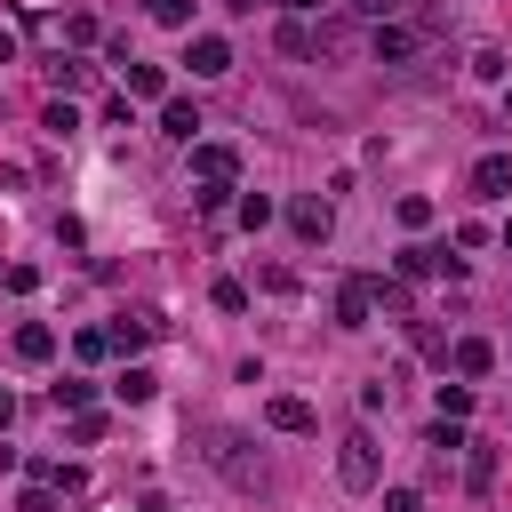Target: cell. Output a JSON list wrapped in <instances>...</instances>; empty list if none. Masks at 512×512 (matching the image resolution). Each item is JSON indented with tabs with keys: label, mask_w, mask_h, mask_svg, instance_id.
<instances>
[{
	"label": "cell",
	"mask_w": 512,
	"mask_h": 512,
	"mask_svg": "<svg viewBox=\"0 0 512 512\" xmlns=\"http://www.w3.org/2000/svg\"><path fill=\"white\" fill-rule=\"evenodd\" d=\"M192 176H200V208H224V192L240 184V152L232 144H192Z\"/></svg>",
	"instance_id": "cell-1"
},
{
	"label": "cell",
	"mask_w": 512,
	"mask_h": 512,
	"mask_svg": "<svg viewBox=\"0 0 512 512\" xmlns=\"http://www.w3.org/2000/svg\"><path fill=\"white\" fill-rule=\"evenodd\" d=\"M336 480L360 496V488H376V440L368 432H344V448H336Z\"/></svg>",
	"instance_id": "cell-2"
},
{
	"label": "cell",
	"mask_w": 512,
	"mask_h": 512,
	"mask_svg": "<svg viewBox=\"0 0 512 512\" xmlns=\"http://www.w3.org/2000/svg\"><path fill=\"white\" fill-rule=\"evenodd\" d=\"M416 40H424V24H368V48H376V64H408L416 56Z\"/></svg>",
	"instance_id": "cell-3"
},
{
	"label": "cell",
	"mask_w": 512,
	"mask_h": 512,
	"mask_svg": "<svg viewBox=\"0 0 512 512\" xmlns=\"http://www.w3.org/2000/svg\"><path fill=\"white\" fill-rule=\"evenodd\" d=\"M184 64H192V80H216V72H232V40H216V32H192Z\"/></svg>",
	"instance_id": "cell-4"
},
{
	"label": "cell",
	"mask_w": 512,
	"mask_h": 512,
	"mask_svg": "<svg viewBox=\"0 0 512 512\" xmlns=\"http://www.w3.org/2000/svg\"><path fill=\"white\" fill-rule=\"evenodd\" d=\"M112 64H120L128 96H160V88H168V72H160V64H136V56H128V40H112Z\"/></svg>",
	"instance_id": "cell-5"
},
{
	"label": "cell",
	"mask_w": 512,
	"mask_h": 512,
	"mask_svg": "<svg viewBox=\"0 0 512 512\" xmlns=\"http://www.w3.org/2000/svg\"><path fill=\"white\" fill-rule=\"evenodd\" d=\"M392 264H400V272H408V280H424V272H448V280H456V272H464V264H456V256H448V248H424V240H408V248H400V256H392Z\"/></svg>",
	"instance_id": "cell-6"
},
{
	"label": "cell",
	"mask_w": 512,
	"mask_h": 512,
	"mask_svg": "<svg viewBox=\"0 0 512 512\" xmlns=\"http://www.w3.org/2000/svg\"><path fill=\"white\" fill-rule=\"evenodd\" d=\"M264 424H272V432H312L320 416H312V400H296V392H272V400H264Z\"/></svg>",
	"instance_id": "cell-7"
},
{
	"label": "cell",
	"mask_w": 512,
	"mask_h": 512,
	"mask_svg": "<svg viewBox=\"0 0 512 512\" xmlns=\"http://www.w3.org/2000/svg\"><path fill=\"white\" fill-rule=\"evenodd\" d=\"M472 192H480V200H504V192H512V160H504V152H480V160H472Z\"/></svg>",
	"instance_id": "cell-8"
},
{
	"label": "cell",
	"mask_w": 512,
	"mask_h": 512,
	"mask_svg": "<svg viewBox=\"0 0 512 512\" xmlns=\"http://www.w3.org/2000/svg\"><path fill=\"white\" fill-rule=\"evenodd\" d=\"M288 224H296V240H328V200H288Z\"/></svg>",
	"instance_id": "cell-9"
},
{
	"label": "cell",
	"mask_w": 512,
	"mask_h": 512,
	"mask_svg": "<svg viewBox=\"0 0 512 512\" xmlns=\"http://www.w3.org/2000/svg\"><path fill=\"white\" fill-rule=\"evenodd\" d=\"M368 312H376L368 304V280H344L336 288V328H368Z\"/></svg>",
	"instance_id": "cell-10"
},
{
	"label": "cell",
	"mask_w": 512,
	"mask_h": 512,
	"mask_svg": "<svg viewBox=\"0 0 512 512\" xmlns=\"http://www.w3.org/2000/svg\"><path fill=\"white\" fill-rule=\"evenodd\" d=\"M448 360H456V376H488V368H496V344H488V336H456Z\"/></svg>",
	"instance_id": "cell-11"
},
{
	"label": "cell",
	"mask_w": 512,
	"mask_h": 512,
	"mask_svg": "<svg viewBox=\"0 0 512 512\" xmlns=\"http://www.w3.org/2000/svg\"><path fill=\"white\" fill-rule=\"evenodd\" d=\"M48 352H56V328L24 320V328H16V360H48Z\"/></svg>",
	"instance_id": "cell-12"
},
{
	"label": "cell",
	"mask_w": 512,
	"mask_h": 512,
	"mask_svg": "<svg viewBox=\"0 0 512 512\" xmlns=\"http://www.w3.org/2000/svg\"><path fill=\"white\" fill-rule=\"evenodd\" d=\"M160 128H168L176 144H192V136H200V112H192V104H160Z\"/></svg>",
	"instance_id": "cell-13"
},
{
	"label": "cell",
	"mask_w": 512,
	"mask_h": 512,
	"mask_svg": "<svg viewBox=\"0 0 512 512\" xmlns=\"http://www.w3.org/2000/svg\"><path fill=\"white\" fill-rule=\"evenodd\" d=\"M464 480H472V496H488L496 488V448H472L464 456Z\"/></svg>",
	"instance_id": "cell-14"
},
{
	"label": "cell",
	"mask_w": 512,
	"mask_h": 512,
	"mask_svg": "<svg viewBox=\"0 0 512 512\" xmlns=\"http://www.w3.org/2000/svg\"><path fill=\"white\" fill-rule=\"evenodd\" d=\"M272 40H280V56H312V24H304V16H288Z\"/></svg>",
	"instance_id": "cell-15"
},
{
	"label": "cell",
	"mask_w": 512,
	"mask_h": 512,
	"mask_svg": "<svg viewBox=\"0 0 512 512\" xmlns=\"http://www.w3.org/2000/svg\"><path fill=\"white\" fill-rule=\"evenodd\" d=\"M144 336H152V320H112V328H104V344H112V352H136Z\"/></svg>",
	"instance_id": "cell-16"
},
{
	"label": "cell",
	"mask_w": 512,
	"mask_h": 512,
	"mask_svg": "<svg viewBox=\"0 0 512 512\" xmlns=\"http://www.w3.org/2000/svg\"><path fill=\"white\" fill-rule=\"evenodd\" d=\"M352 40H360V32H352V24H320V32H312V48H320V56H344V48H352Z\"/></svg>",
	"instance_id": "cell-17"
},
{
	"label": "cell",
	"mask_w": 512,
	"mask_h": 512,
	"mask_svg": "<svg viewBox=\"0 0 512 512\" xmlns=\"http://www.w3.org/2000/svg\"><path fill=\"white\" fill-rule=\"evenodd\" d=\"M112 392H120V400H152V392H160V376H152V368H128Z\"/></svg>",
	"instance_id": "cell-18"
},
{
	"label": "cell",
	"mask_w": 512,
	"mask_h": 512,
	"mask_svg": "<svg viewBox=\"0 0 512 512\" xmlns=\"http://www.w3.org/2000/svg\"><path fill=\"white\" fill-rule=\"evenodd\" d=\"M88 400H96V384H88V376H72V384H56V408H72V416H88Z\"/></svg>",
	"instance_id": "cell-19"
},
{
	"label": "cell",
	"mask_w": 512,
	"mask_h": 512,
	"mask_svg": "<svg viewBox=\"0 0 512 512\" xmlns=\"http://www.w3.org/2000/svg\"><path fill=\"white\" fill-rule=\"evenodd\" d=\"M192 8H200V0H144L152 24H192Z\"/></svg>",
	"instance_id": "cell-20"
},
{
	"label": "cell",
	"mask_w": 512,
	"mask_h": 512,
	"mask_svg": "<svg viewBox=\"0 0 512 512\" xmlns=\"http://www.w3.org/2000/svg\"><path fill=\"white\" fill-rule=\"evenodd\" d=\"M464 408H472V384H440V416L464 424Z\"/></svg>",
	"instance_id": "cell-21"
},
{
	"label": "cell",
	"mask_w": 512,
	"mask_h": 512,
	"mask_svg": "<svg viewBox=\"0 0 512 512\" xmlns=\"http://www.w3.org/2000/svg\"><path fill=\"white\" fill-rule=\"evenodd\" d=\"M344 8H352L360 24H392V16H400V0H344Z\"/></svg>",
	"instance_id": "cell-22"
},
{
	"label": "cell",
	"mask_w": 512,
	"mask_h": 512,
	"mask_svg": "<svg viewBox=\"0 0 512 512\" xmlns=\"http://www.w3.org/2000/svg\"><path fill=\"white\" fill-rule=\"evenodd\" d=\"M400 224H408V232H424V224H432V200H424V192H408V200H400Z\"/></svg>",
	"instance_id": "cell-23"
},
{
	"label": "cell",
	"mask_w": 512,
	"mask_h": 512,
	"mask_svg": "<svg viewBox=\"0 0 512 512\" xmlns=\"http://www.w3.org/2000/svg\"><path fill=\"white\" fill-rule=\"evenodd\" d=\"M40 128H56V136H72V128H80V112H72V104H48V112H40Z\"/></svg>",
	"instance_id": "cell-24"
},
{
	"label": "cell",
	"mask_w": 512,
	"mask_h": 512,
	"mask_svg": "<svg viewBox=\"0 0 512 512\" xmlns=\"http://www.w3.org/2000/svg\"><path fill=\"white\" fill-rule=\"evenodd\" d=\"M240 224H248V232H256V224H272V200H264V192H248V200H240Z\"/></svg>",
	"instance_id": "cell-25"
},
{
	"label": "cell",
	"mask_w": 512,
	"mask_h": 512,
	"mask_svg": "<svg viewBox=\"0 0 512 512\" xmlns=\"http://www.w3.org/2000/svg\"><path fill=\"white\" fill-rule=\"evenodd\" d=\"M0 288H16V296H32V288H40V272H32V264H8V272H0Z\"/></svg>",
	"instance_id": "cell-26"
},
{
	"label": "cell",
	"mask_w": 512,
	"mask_h": 512,
	"mask_svg": "<svg viewBox=\"0 0 512 512\" xmlns=\"http://www.w3.org/2000/svg\"><path fill=\"white\" fill-rule=\"evenodd\" d=\"M216 312H248V288L240 280H216Z\"/></svg>",
	"instance_id": "cell-27"
},
{
	"label": "cell",
	"mask_w": 512,
	"mask_h": 512,
	"mask_svg": "<svg viewBox=\"0 0 512 512\" xmlns=\"http://www.w3.org/2000/svg\"><path fill=\"white\" fill-rule=\"evenodd\" d=\"M72 352H80V360H104L112 344H104V328H80V336H72Z\"/></svg>",
	"instance_id": "cell-28"
},
{
	"label": "cell",
	"mask_w": 512,
	"mask_h": 512,
	"mask_svg": "<svg viewBox=\"0 0 512 512\" xmlns=\"http://www.w3.org/2000/svg\"><path fill=\"white\" fill-rule=\"evenodd\" d=\"M72 440H80V448H96V440H104V416H96V408H88V416H72Z\"/></svg>",
	"instance_id": "cell-29"
},
{
	"label": "cell",
	"mask_w": 512,
	"mask_h": 512,
	"mask_svg": "<svg viewBox=\"0 0 512 512\" xmlns=\"http://www.w3.org/2000/svg\"><path fill=\"white\" fill-rule=\"evenodd\" d=\"M432 448H440V456H456V448H472V440H464V432H456V424L440 416V424H432Z\"/></svg>",
	"instance_id": "cell-30"
},
{
	"label": "cell",
	"mask_w": 512,
	"mask_h": 512,
	"mask_svg": "<svg viewBox=\"0 0 512 512\" xmlns=\"http://www.w3.org/2000/svg\"><path fill=\"white\" fill-rule=\"evenodd\" d=\"M384 512H424V496L416 488H384Z\"/></svg>",
	"instance_id": "cell-31"
},
{
	"label": "cell",
	"mask_w": 512,
	"mask_h": 512,
	"mask_svg": "<svg viewBox=\"0 0 512 512\" xmlns=\"http://www.w3.org/2000/svg\"><path fill=\"white\" fill-rule=\"evenodd\" d=\"M16 512H56V496H48V488H32V496H24Z\"/></svg>",
	"instance_id": "cell-32"
},
{
	"label": "cell",
	"mask_w": 512,
	"mask_h": 512,
	"mask_svg": "<svg viewBox=\"0 0 512 512\" xmlns=\"http://www.w3.org/2000/svg\"><path fill=\"white\" fill-rule=\"evenodd\" d=\"M8 416H16V400H8V392H0V432H8Z\"/></svg>",
	"instance_id": "cell-33"
},
{
	"label": "cell",
	"mask_w": 512,
	"mask_h": 512,
	"mask_svg": "<svg viewBox=\"0 0 512 512\" xmlns=\"http://www.w3.org/2000/svg\"><path fill=\"white\" fill-rule=\"evenodd\" d=\"M224 8H232V16H248V8H256V0H224Z\"/></svg>",
	"instance_id": "cell-34"
},
{
	"label": "cell",
	"mask_w": 512,
	"mask_h": 512,
	"mask_svg": "<svg viewBox=\"0 0 512 512\" xmlns=\"http://www.w3.org/2000/svg\"><path fill=\"white\" fill-rule=\"evenodd\" d=\"M504 248H512V216H504Z\"/></svg>",
	"instance_id": "cell-35"
},
{
	"label": "cell",
	"mask_w": 512,
	"mask_h": 512,
	"mask_svg": "<svg viewBox=\"0 0 512 512\" xmlns=\"http://www.w3.org/2000/svg\"><path fill=\"white\" fill-rule=\"evenodd\" d=\"M504 112H512V80H504Z\"/></svg>",
	"instance_id": "cell-36"
}]
</instances>
